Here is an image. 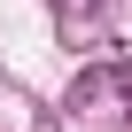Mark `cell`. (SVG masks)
Returning <instances> with one entry per match:
<instances>
[{
	"mask_svg": "<svg viewBox=\"0 0 132 132\" xmlns=\"http://www.w3.org/2000/svg\"><path fill=\"white\" fill-rule=\"evenodd\" d=\"M117 93H124V101H132V62H117Z\"/></svg>",
	"mask_w": 132,
	"mask_h": 132,
	"instance_id": "obj_1",
	"label": "cell"
}]
</instances>
